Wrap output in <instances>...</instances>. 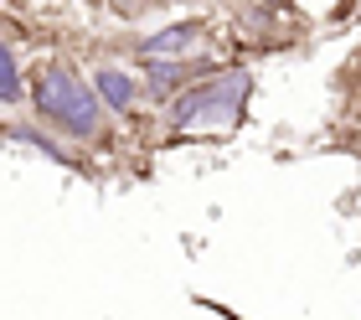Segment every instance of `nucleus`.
<instances>
[{
	"instance_id": "obj_1",
	"label": "nucleus",
	"mask_w": 361,
	"mask_h": 320,
	"mask_svg": "<svg viewBox=\"0 0 361 320\" xmlns=\"http://www.w3.org/2000/svg\"><path fill=\"white\" fill-rule=\"evenodd\" d=\"M31 119H42L47 129H57L62 140L73 145H109V119L114 114L104 109L93 78L78 73L73 62L47 57L37 73H31V98H26Z\"/></svg>"
},
{
	"instance_id": "obj_2",
	"label": "nucleus",
	"mask_w": 361,
	"mask_h": 320,
	"mask_svg": "<svg viewBox=\"0 0 361 320\" xmlns=\"http://www.w3.org/2000/svg\"><path fill=\"white\" fill-rule=\"evenodd\" d=\"M248 98H253V73L243 62H227L212 78L191 83L186 93H176L171 104L160 109V119H166L171 134H217V129L243 124Z\"/></svg>"
},
{
	"instance_id": "obj_3",
	"label": "nucleus",
	"mask_w": 361,
	"mask_h": 320,
	"mask_svg": "<svg viewBox=\"0 0 361 320\" xmlns=\"http://www.w3.org/2000/svg\"><path fill=\"white\" fill-rule=\"evenodd\" d=\"M217 67H227V62H217V57H140V78H145V104H160L166 109L176 93H186L191 83H202V78H212Z\"/></svg>"
},
{
	"instance_id": "obj_4",
	"label": "nucleus",
	"mask_w": 361,
	"mask_h": 320,
	"mask_svg": "<svg viewBox=\"0 0 361 320\" xmlns=\"http://www.w3.org/2000/svg\"><path fill=\"white\" fill-rule=\"evenodd\" d=\"M88 78H93V88H98V98H104V109L114 114V119H135V109L145 104V78H140V67L98 62Z\"/></svg>"
},
{
	"instance_id": "obj_5",
	"label": "nucleus",
	"mask_w": 361,
	"mask_h": 320,
	"mask_svg": "<svg viewBox=\"0 0 361 320\" xmlns=\"http://www.w3.org/2000/svg\"><path fill=\"white\" fill-rule=\"evenodd\" d=\"M212 37V21L207 16H186V21H166L155 31H145L135 42V57H191L196 47Z\"/></svg>"
},
{
	"instance_id": "obj_6",
	"label": "nucleus",
	"mask_w": 361,
	"mask_h": 320,
	"mask_svg": "<svg viewBox=\"0 0 361 320\" xmlns=\"http://www.w3.org/2000/svg\"><path fill=\"white\" fill-rule=\"evenodd\" d=\"M6 140L26 145V150H37V155H42V160H52V165H68V171H88L83 150H78L73 140H62L57 129H47L42 119H37V124H21V119L11 114V119H6Z\"/></svg>"
},
{
	"instance_id": "obj_7",
	"label": "nucleus",
	"mask_w": 361,
	"mask_h": 320,
	"mask_svg": "<svg viewBox=\"0 0 361 320\" xmlns=\"http://www.w3.org/2000/svg\"><path fill=\"white\" fill-rule=\"evenodd\" d=\"M31 98V78L21 67V52H16V42L6 37L0 42V104H6V114H16Z\"/></svg>"
},
{
	"instance_id": "obj_8",
	"label": "nucleus",
	"mask_w": 361,
	"mask_h": 320,
	"mask_svg": "<svg viewBox=\"0 0 361 320\" xmlns=\"http://www.w3.org/2000/svg\"><path fill=\"white\" fill-rule=\"evenodd\" d=\"M253 6H258V11H284L289 0H253Z\"/></svg>"
},
{
	"instance_id": "obj_9",
	"label": "nucleus",
	"mask_w": 361,
	"mask_h": 320,
	"mask_svg": "<svg viewBox=\"0 0 361 320\" xmlns=\"http://www.w3.org/2000/svg\"><path fill=\"white\" fill-rule=\"evenodd\" d=\"M171 6H202V0H171Z\"/></svg>"
}]
</instances>
